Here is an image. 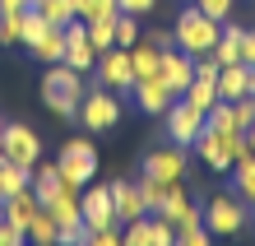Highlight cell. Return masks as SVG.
Instances as JSON below:
<instances>
[{
  "mask_svg": "<svg viewBox=\"0 0 255 246\" xmlns=\"http://www.w3.org/2000/svg\"><path fill=\"white\" fill-rule=\"evenodd\" d=\"M42 102H47L56 116L74 121L79 116V102H84V74L74 65H65V60H56V65L42 74Z\"/></svg>",
  "mask_w": 255,
  "mask_h": 246,
  "instance_id": "1",
  "label": "cell"
},
{
  "mask_svg": "<svg viewBox=\"0 0 255 246\" xmlns=\"http://www.w3.org/2000/svg\"><path fill=\"white\" fill-rule=\"evenodd\" d=\"M218 33H223V23L209 19V14L195 9V5L186 14H176V23H172V42L186 56H209V51H214V42H218Z\"/></svg>",
  "mask_w": 255,
  "mask_h": 246,
  "instance_id": "2",
  "label": "cell"
},
{
  "mask_svg": "<svg viewBox=\"0 0 255 246\" xmlns=\"http://www.w3.org/2000/svg\"><path fill=\"white\" fill-rule=\"evenodd\" d=\"M195 153L204 158V167H214V172H232V163L237 158H246V135H237V130H200V140H195Z\"/></svg>",
  "mask_w": 255,
  "mask_h": 246,
  "instance_id": "3",
  "label": "cell"
},
{
  "mask_svg": "<svg viewBox=\"0 0 255 246\" xmlns=\"http://www.w3.org/2000/svg\"><path fill=\"white\" fill-rule=\"evenodd\" d=\"M200 223L214 237H232V233H242L251 223V205L242 195H214L209 205H200Z\"/></svg>",
  "mask_w": 255,
  "mask_h": 246,
  "instance_id": "4",
  "label": "cell"
},
{
  "mask_svg": "<svg viewBox=\"0 0 255 246\" xmlns=\"http://www.w3.org/2000/svg\"><path fill=\"white\" fill-rule=\"evenodd\" d=\"M79 126L93 130V135L116 130V126H121V93H112V88H102V84L88 88L84 102H79Z\"/></svg>",
  "mask_w": 255,
  "mask_h": 246,
  "instance_id": "5",
  "label": "cell"
},
{
  "mask_svg": "<svg viewBox=\"0 0 255 246\" xmlns=\"http://www.w3.org/2000/svg\"><path fill=\"white\" fill-rule=\"evenodd\" d=\"M56 167H61V177L70 181V186H88L98 172V149L93 140H70L61 149V158H56Z\"/></svg>",
  "mask_w": 255,
  "mask_h": 246,
  "instance_id": "6",
  "label": "cell"
},
{
  "mask_svg": "<svg viewBox=\"0 0 255 246\" xmlns=\"http://www.w3.org/2000/svg\"><path fill=\"white\" fill-rule=\"evenodd\" d=\"M98 84L102 88H112V93H130L134 88V70H130V51L126 47H107V51H98Z\"/></svg>",
  "mask_w": 255,
  "mask_h": 246,
  "instance_id": "7",
  "label": "cell"
},
{
  "mask_svg": "<svg viewBox=\"0 0 255 246\" xmlns=\"http://www.w3.org/2000/svg\"><path fill=\"white\" fill-rule=\"evenodd\" d=\"M0 153H5L9 163H19V167H28V172H33V167L42 163V140H37L33 126H19V121H14V126H5Z\"/></svg>",
  "mask_w": 255,
  "mask_h": 246,
  "instance_id": "8",
  "label": "cell"
},
{
  "mask_svg": "<svg viewBox=\"0 0 255 246\" xmlns=\"http://www.w3.org/2000/svg\"><path fill=\"white\" fill-rule=\"evenodd\" d=\"M162 116H167V135H172V144H181V149H190L195 140H200V130H204V112H200V107H190L186 98H176Z\"/></svg>",
  "mask_w": 255,
  "mask_h": 246,
  "instance_id": "9",
  "label": "cell"
},
{
  "mask_svg": "<svg viewBox=\"0 0 255 246\" xmlns=\"http://www.w3.org/2000/svg\"><path fill=\"white\" fill-rule=\"evenodd\" d=\"M158 219H167L176 233H181V228H195V223H200V205L190 200L186 181H172V186H167V195H162V205H158Z\"/></svg>",
  "mask_w": 255,
  "mask_h": 246,
  "instance_id": "10",
  "label": "cell"
},
{
  "mask_svg": "<svg viewBox=\"0 0 255 246\" xmlns=\"http://www.w3.org/2000/svg\"><path fill=\"white\" fill-rule=\"evenodd\" d=\"M186 167H190L186 149L172 144V149H153V153L144 158V177H153V181H162V186H172V181H186Z\"/></svg>",
  "mask_w": 255,
  "mask_h": 246,
  "instance_id": "11",
  "label": "cell"
},
{
  "mask_svg": "<svg viewBox=\"0 0 255 246\" xmlns=\"http://www.w3.org/2000/svg\"><path fill=\"white\" fill-rule=\"evenodd\" d=\"M65 65H74L79 74H93V65H98V47L88 42V33H84L79 19L65 23Z\"/></svg>",
  "mask_w": 255,
  "mask_h": 246,
  "instance_id": "12",
  "label": "cell"
},
{
  "mask_svg": "<svg viewBox=\"0 0 255 246\" xmlns=\"http://www.w3.org/2000/svg\"><path fill=\"white\" fill-rule=\"evenodd\" d=\"M79 219L88 228H116V205H112V191L107 186H88L79 195Z\"/></svg>",
  "mask_w": 255,
  "mask_h": 246,
  "instance_id": "13",
  "label": "cell"
},
{
  "mask_svg": "<svg viewBox=\"0 0 255 246\" xmlns=\"http://www.w3.org/2000/svg\"><path fill=\"white\" fill-rule=\"evenodd\" d=\"M158 79L167 84L176 98H181L186 88H190V79H195V60H190L181 47H167V51H162V70H158Z\"/></svg>",
  "mask_w": 255,
  "mask_h": 246,
  "instance_id": "14",
  "label": "cell"
},
{
  "mask_svg": "<svg viewBox=\"0 0 255 246\" xmlns=\"http://www.w3.org/2000/svg\"><path fill=\"white\" fill-rule=\"evenodd\" d=\"M130 93H134V107H139L144 116H162V112H167V107L176 102V93L158 79V74H153V79H134V88H130Z\"/></svg>",
  "mask_w": 255,
  "mask_h": 246,
  "instance_id": "15",
  "label": "cell"
},
{
  "mask_svg": "<svg viewBox=\"0 0 255 246\" xmlns=\"http://www.w3.org/2000/svg\"><path fill=\"white\" fill-rule=\"evenodd\" d=\"M112 205H116V223H134V219H144L148 205H144V195H139V181H112Z\"/></svg>",
  "mask_w": 255,
  "mask_h": 246,
  "instance_id": "16",
  "label": "cell"
},
{
  "mask_svg": "<svg viewBox=\"0 0 255 246\" xmlns=\"http://www.w3.org/2000/svg\"><path fill=\"white\" fill-rule=\"evenodd\" d=\"M61 186H65V177H61V167H56V163H37L33 172H28V191H33L42 205H51Z\"/></svg>",
  "mask_w": 255,
  "mask_h": 246,
  "instance_id": "17",
  "label": "cell"
},
{
  "mask_svg": "<svg viewBox=\"0 0 255 246\" xmlns=\"http://www.w3.org/2000/svg\"><path fill=\"white\" fill-rule=\"evenodd\" d=\"M42 209V200L33 195V191H14L9 200H5V205H0V214H5V223H14V228H28V223H33V214Z\"/></svg>",
  "mask_w": 255,
  "mask_h": 246,
  "instance_id": "18",
  "label": "cell"
},
{
  "mask_svg": "<svg viewBox=\"0 0 255 246\" xmlns=\"http://www.w3.org/2000/svg\"><path fill=\"white\" fill-rule=\"evenodd\" d=\"M246 74H251V65H246V60H237V65H223V70H218V79H214L218 98H223V102L246 98Z\"/></svg>",
  "mask_w": 255,
  "mask_h": 246,
  "instance_id": "19",
  "label": "cell"
},
{
  "mask_svg": "<svg viewBox=\"0 0 255 246\" xmlns=\"http://www.w3.org/2000/svg\"><path fill=\"white\" fill-rule=\"evenodd\" d=\"M56 233H61V223H56V214L42 205V209L33 214V223L23 228V242H28V246H56Z\"/></svg>",
  "mask_w": 255,
  "mask_h": 246,
  "instance_id": "20",
  "label": "cell"
},
{
  "mask_svg": "<svg viewBox=\"0 0 255 246\" xmlns=\"http://www.w3.org/2000/svg\"><path fill=\"white\" fill-rule=\"evenodd\" d=\"M130 70H134V79H153V74L162 70V51L153 47V42H134L130 47Z\"/></svg>",
  "mask_w": 255,
  "mask_h": 246,
  "instance_id": "21",
  "label": "cell"
},
{
  "mask_svg": "<svg viewBox=\"0 0 255 246\" xmlns=\"http://www.w3.org/2000/svg\"><path fill=\"white\" fill-rule=\"evenodd\" d=\"M209 56L218 60V70H223V65H237V60H242V28L228 23V28L218 33V42H214V51H209Z\"/></svg>",
  "mask_w": 255,
  "mask_h": 246,
  "instance_id": "22",
  "label": "cell"
},
{
  "mask_svg": "<svg viewBox=\"0 0 255 246\" xmlns=\"http://www.w3.org/2000/svg\"><path fill=\"white\" fill-rule=\"evenodd\" d=\"M28 51H33L37 60H47V65L65 60V28H47V33H42V37H37V42H33Z\"/></svg>",
  "mask_w": 255,
  "mask_h": 246,
  "instance_id": "23",
  "label": "cell"
},
{
  "mask_svg": "<svg viewBox=\"0 0 255 246\" xmlns=\"http://www.w3.org/2000/svg\"><path fill=\"white\" fill-rule=\"evenodd\" d=\"M232 195H242L246 205L255 200V153H246V158L232 163Z\"/></svg>",
  "mask_w": 255,
  "mask_h": 246,
  "instance_id": "24",
  "label": "cell"
},
{
  "mask_svg": "<svg viewBox=\"0 0 255 246\" xmlns=\"http://www.w3.org/2000/svg\"><path fill=\"white\" fill-rule=\"evenodd\" d=\"M70 9H74V19H116L121 14V0H70Z\"/></svg>",
  "mask_w": 255,
  "mask_h": 246,
  "instance_id": "25",
  "label": "cell"
},
{
  "mask_svg": "<svg viewBox=\"0 0 255 246\" xmlns=\"http://www.w3.org/2000/svg\"><path fill=\"white\" fill-rule=\"evenodd\" d=\"M28 186V167H19V163H9L5 153H0V205L14 195V191H23Z\"/></svg>",
  "mask_w": 255,
  "mask_h": 246,
  "instance_id": "26",
  "label": "cell"
},
{
  "mask_svg": "<svg viewBox=\"0 0 255 246\" xmlns=\"http://www.w3.org/2000/svg\"><path fill=\"white\" fill-rule=\"evenodd\" d=\"M28 9H37L47 23H56V28H65L70 19H74V9H70V0H28Z\"/></svg>",
  "mask_w": 255,
  "mask_h": 246,
  "instance_id": "27",
  "label": "cell"
},
{
  "mask_svg": "<svg viewBox=\"0 0 255 246\" xmlns=\"http://www.w3.org/2000/svg\"><path fill=\"white\" fill-rule=\"evenodd\" d=\"M79 23H84V19H79ZM84 33H88V42H93L98 51L116 47V19H88V23H84Z\"/></svg>",
  "mask_w": 255,
  "mask_h": 246,
  "instance_id": "28",
  "label": "cell"
},
{
  "mask_svg": "<svg viewBox=\"0 0 255 246\" xmlns=\"http://www.w3.org/2000/svg\"><path fill=\"white\" fill-rule=\"evenodd\" d=\"M190 107H200V112H209V107L218 102V88H214V79H190V88L181 93Z\"/></svg>",
  "mask_w": 255,
  "mask_h": 246,
  "instance_id": "29",
  "label": "cell"
},
{
  "mask_svg": "<svg viewBox=\"0 0 255 246\" xmlns=\"http://www.w3.org/2000/svg\"><path fill=\"white\" fill-rule=\"evenodd\" d=\"M88 233H93V228H88L84 219H70V223H61V233H56V246H84Z\"/></svg>",
  "mask_w": 255,
  "mask_h": 246,
  "instance_id": "30",
  "label": "cell"
},
{
  "mask_svg": "<svg viewBox=\"0 0 255 246\" xmlns=\"http://www.w3.org/2000/svg\"><path fill=\"white\" fill-rule=\"evenodd\" d=\"M134 42H139V19H134V14H116V47H134Z\"/></svg>",
  "mask_w": 255,
  "mask_h": 246,
  "instance_id": "31",
  "label": "cell"
},
{
  "mask_svg": "<svg viewBox=\"0 0 255 246\" xmlns=\"http://www.w3.org/2000/svg\"><path fill=\"white\" fill-rule=\"evenodd\" d=\"M0 42H23V9H9V14H0Z\"/></svg>",
  "mask_w": 255,
  "mask_h": 246,
  "instance_id": "32",
  "label": "cell"
},
{
  "mask_svg": "<svg viewBox=\"0 0 255 246\" xmlns=\"http://www.w3.org/2000/svg\"><path fill=\"white\" fill-rule=\"evenodd\" d=\"M47 28H56V23H47L37 9H23V47H33V42L47 33Z\"/></svg>",
  "mask_w": 255,
  "mask_h": 246,
  "instance_id": "33",
  "label": "cell"
},
{
  "mask_svg": "<svg viewBox=\"0 0 255 246\" xmlns=\"http://www.w3.org/2000/svg\"><path fill=\"white\" fill-rule=\"evenodd\" d=\"M172 246H214V233H209L204 223H195V228H181Z\"/></svg>",
  "mask_w": 255,
  "mask_h": 246,
  "instance_id": "34",
  "label": "cell"
},
{
  "mask_svg": "<svg viewBox=\"0 0 255 246\" xmlns=\"http://www.w3.org/2000/svg\"><path fill=\"white\" fill-rule=\"evenodd\" d=\"M139 195H144L148 214H158V205H162V195H167V186H162V181H153V177H139Z\"/></svg>",
  "mask_w": 255,
  "mask_h": 246,
  "instance_id": "35",
  "label": "cell"
},
{
  "mask_svg": "<svg viewBox=\"0 0 255 246\" xmlns=\"http://www.w3.org/2000/svg\"><path fill=\"white\" fill-rule=\"evenodd\" d=\"M232 116H237V130H251V126H255V98H251V93L237 98V102H232Z\"/></svg>",
  "mask_w": 255,
  "mask_h": 246,
  "instance_id": "36",
  "label": "cell"
},
{
  "mask_svg": "<svg viewBox=\"0 0 255 246\" xmlns=\"http://www.w3.org/2000/svg\"><path fill=\"white\" fill-rule=\"evenodd\" d=\"M232 5H237V0H195V9H204L209 19H218V23L232 14Z\"/></svg>",
  "mask_w": 255,
  "mask_h": 246,
  "instance_id": "37",
  "label": "cell"
},
{
  "mask_svg": "<svg viewBox=\"0 0 255 246\" xmlns=\"http://www.w3.org/2000/svg\"><path fill=\"white\" fill-rule=\"evenodd\" d=\"M172 242H176V228L153 214V242H148V246H172Z\"/></svg>",
  "mask_w": 255,
  "mask_h": 246,
  "instance_id": "38",
  "label": "cell"
},
{
  "mask_svg": "<svg viewBox=\"0 0 255 246\" xmlns=\"http://www.w3.org/2000/svg\"><path fill=\"white\" fill-rule=\"evenodd\" d=\"M195 60V79H218V60L214 56H190Z\"/></svg>",
  "mask_w": 255,
  "mask_h": 246,
  "instance_id": "39",
  "label": "cell"
},
{
  "mask_svg": "<svg viewBox=\"0 0 255 246\" xmlns=\"http://www.w3.org/2000/svg\"><path fill=\"white\" fill-rule=\"evenodd\" d=\"M153 9H158V0H121V14H134V19H144Z\"/></svg>",
  "mask_w": 255,
  "mask_h": 246,
  "instance_id": "40",
  "label": "cell"
},
{
  "mask_svg": "<svg viewBox=\"0 0 255 246\" xmlns=\"http://www.w3.org/2000/svg\"><path fill=\"white\" fill-rule=\"evenodd\" d=\"M0 246H23V228L5 223V214H0Z\"/></svg>",
  "mask_w": 255,
  "mask_h": 246,
  "instance_id": "41",
  "label": "cell"
},
{
  "mask_svg": "<svg viewBox=\"0 0 255 246\" xmlns=\"http://www.w3.org/2000/svg\"><path fill=\"white\" fill-rule=\"evenodd\" d=\"M242 60L255 65V28H242Z\"/></svg>",
  "mask_w": 255,
  "mask_h": 246,
  "instance_id": "42",
  "label": "cell"
},
{
  "mask_svg": "<svg viewBox=\"0 0 255 246\" xmlns=\"http://www.w3.org/2000/svg\"><path fill=\"white\" fill-rule=\"evenodd\" d=\"M144 42H153V47H158V51H167V47H176V42H172V33H148Z\"/></svg>",
  "mask_w": 255,
  "mask_h": 246,
  "instance_id": "43",
  "label": "cell"
},
{
  "mask_svg": "<svg viewBox=\"0 0 255 246\" xmlns=\"http://www.w3.org/2000/svg\"><path fill=\"white\" fill-rule=\"evenodd\" d=\"M9 9H28V0H0V14H9Z\"/></svg>",
  "mask_w": 255,
  "mask_h": 246,
  "instance_id": "44",
  "label": "cell"
},
{
  "mask_svg": "<svg viewBox=\"0 0 255 246\" xmlns=\"http://www.w3.org/2000/svg\"><path fill=\"white\" fill-rule=\"evenodd\" d=\"M246 93L255 98V65H251V74H246Z\"/></svg>",
  "mask_w": 255,
  "mask_h": 246,
  "instance_id": "45",
  "label": "cell"
},
{
  "mask_svg": "<svg viewBox=\"0 0 255 246\" xmlns=\"http://www.w3.org/2000/svg\"><path fill=\"white\" fill-rule=\"evenodd\" d=\"M242 135H246V149L255 153V126H251V130H242Z\"/></svg>",
  "mask_w": 255,
  "mask_h": 246,
  "instance_id": "46",
  "label": "cell"
},
{
  "mask_svg": "<svg viewBox=\"0 0 255 246\" xmlns=\"http://www.w3.org/2000/svg\"><path fill=\"white\" fill-rule=\"evenodd\" d=\"M251 219H255V200H251Z\"/></svg>",
  "mask_w": 255,
  "mask_h": 246,
  "instance_id": "47",
  "label": "cell"
},
{
  "mask_svg": "<svg viewBox=\"0 0 255 246\" xmlns=\"http://www.w3.org/2000/svg\"><path fill=\"white\" fill-rule=\"evenodd\" d=\"M186 5H195V0H186Z\"/></svg>",
  "mask_w": 255,
  "mask_h": 246,
  "instance_id": "48",
  "label": "cell"
},
{
  "mask_svg": "<svg viewBox=\"0 0 255 246\" xmlns=\"http://www.w3.org/2000/svg\"><path fill=\"white\" fill-rule=\"evenodd\" d=\"M23 246H28V242H23Z\"/></svg>",
  "mask_w": 255,
  "mask_h": 246,
  "instance_id": "49",
  "label": "cell"
}]
</instances>
